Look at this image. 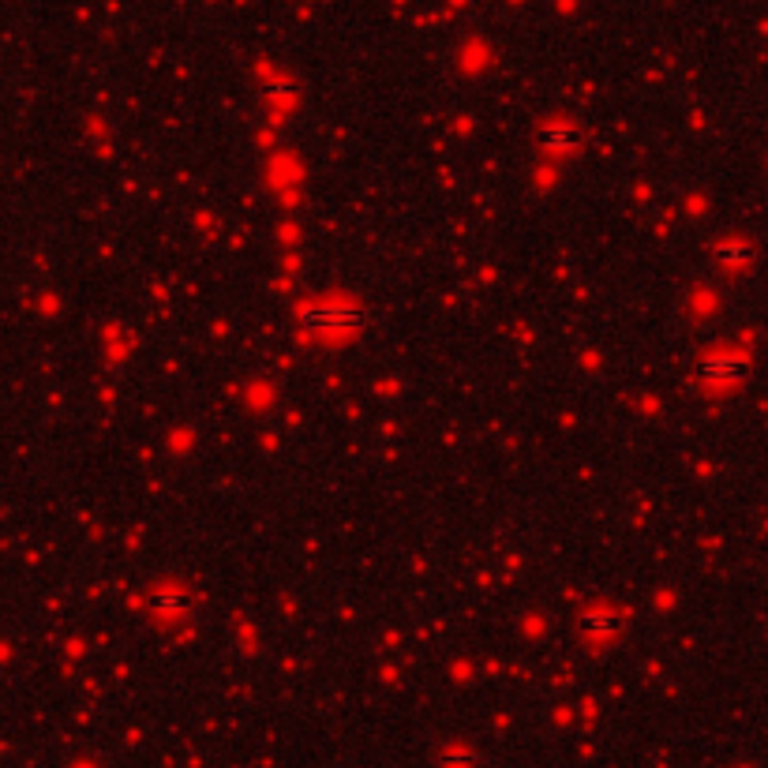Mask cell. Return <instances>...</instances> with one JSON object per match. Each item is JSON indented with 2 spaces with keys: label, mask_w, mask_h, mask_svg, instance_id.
<instances>
[{
  "label": "cell",
  "mask_w": 768,
  "mask_h": 768,
  "mask_svg": "<svg viewBox=\"0 0 768 768\" xmlns=\"http://www.w3.org/2000/svg\"><path fill=\"white\" fill-rule=\"evenodd\" d=\"M742 375V360H735V356H709L705 364H701V379L709 386H731L735 379Z\"/></svg>",
  "instance_id": "cell-2"
},
{
  "label": "cell",
  "mask_w": 768,
  "mask_h": 768,
  "mask_svg": "<svg viewBox=\"0 0 768 768\" xmlns=\"http://www.w3.org/2000/svg\"><path fill=\"white\" fill-rule=\"evenodd\" d=\"M360 323V311L345 300H326V304H311L304 311V326L315 330V334H334V330H349V326Z\"/></svg>",
  "instance_id": "cell-1"
}]
</instances>
